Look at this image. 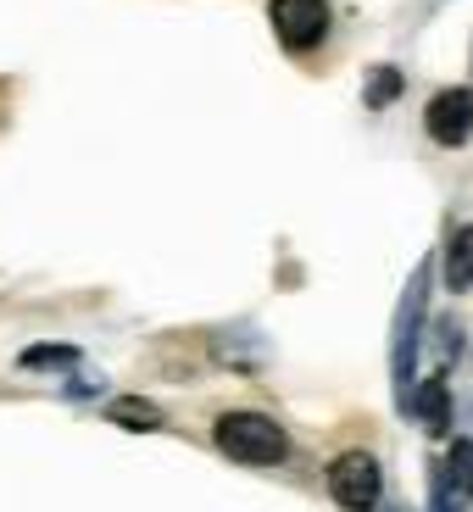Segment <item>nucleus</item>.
Instances as JSON below:
<instances>
[{"label":"nucleus","instance_id":"obj_1","mask_svg":"<svg viewBox=\"0 0 473 512\" xmlns=\"http://www.w3.org/2000/svg\"><path fill=\"white\" fill-rule=\"evenodd\" d=\"M212 435H218V446L229 451L234 462H245V468H273V462L290 457L284 429L273 418H262V412H223Z\"/></svg>","mask_w":473,"mask_h":512},{"label":"nucleus","instance_id":"obj_2","mask_svg":"<svg viewBox=\"0 0 473 512\" xmlns=\"http://www.w3.org/2000/svg\"><path fill=\"white\" fill-rule=\"evenodd\" d=\"M379 490H384V474L368 451H346V457L329 462V496L346 512H373L379 507Z\"/></svg>","mask_w":473,"mask_h":512},{"label":"nucleus","instance_id":"obj_3","mask_svg":"<svg viewBox=\"0 0 473 512\" xmlns=\"http://www.w3.org/2000/svg\"><path fill=\"white\" fill-rule=\"evenodd\" d=\"M268 17L284 51H312L329 34V0H273Z\"/></svg>","mask_w":473,"mask_h":512},{"label":"nucleus","instance_id":"obj_4","mask_svg":"<svg viewBox=\"0 0 473 512\" xmlns=\"http://www.w3.org/2000/svg\"><path fill=\"white\" fill-rule=\"evenodd\" d=\"M423 128L435 145H462L473 134V90H440L423 112Z\"/></svg>","mask_w":473,"mask_h":512},{"label":"nucleus","instance_id":"obj_5","mask_svg":"<svg viewBox=\"0 0 473 512\" xmlns=\"http://www.w3.org/2000/svg\"><path fill=\"white\" fill-rule=\"evenodd\" d=\"M418 312H423V273L412 279V290H407V301H401V340H396V379H401V390H407V362H412V340H418Z\"/></svg>","mask_w":473,"mask_h":512},{"label":"nucleus","instance_id":"obj_6","mask_svg":"<svg viewBox=\"0 0 473 512\" xmlns=\"http://www.w3.org/2000/svg\"><path fill=\"white\" fill-rule=\"evenodd\" d=\"M446 284L451 290H473V223L446 240Z\"/></svg>","mask_w":473,"mask_h":512},{"label":"nucleus","instance_id":"obj_7","mask_svg":"<svg viewBox=\"0 0 473 512\" xmlns=\"http://www.w3.org/2000/svg\"><path fill=\"white\" fill-rule=\"evenodd\" d=\"M446 485L457 490L462 501H473V440H457L446 457Z\"/></svg>","mask_w":473,"mask_h":512},{"label":"nucleus","instance_id":"obj_8","mask_svg":"<svg viewBox=\"0 0 473 512\" xmlns=\"http://www.w3.org/2000/svg\"><path fill=\"white\" fill-rule=\"evenodd\" d=\"M412 412H418V418L429 423V429H446V384L429 379V384L418 390V396H412Z\"/></svg>","mask_w":473,"mask_h":512},{"label":"nucleus","instance_id":"obj_9","mask_svg":"<svg viewBox=\"0 0 473 512\" xmlns=\"http://www.w3.org/2000/svg\"><path fill=\"white\" fill-rule=\"evenodd\" d=\"M112 418L123 423V429H156L162 412H156L151 401H112Z\"/></svg>","mask_w":473,"mask_h":512},{"label":"nucleus","instance_id":"obj_10","mask_svg":"<svg viewBox=\"0 0 473 512\" xmlns=\"http://www.w3.org/2000/svg\"><path fill=\"white\" fill-rule=\"evenodd\" d=\"M390 95H396V78L384 73V78H379V84H373V106H384V101H390Z\"/></svg>","mask_w":473,"mask_h":512},{"label":"nucleus","instance_id":"obj_11","mask_svg":"<svg viewBox=\"0 0 473 512\" xmlns=\"http://www.w3.org/2000/svg\"><path fill=\"white\" fill-rule=\"evenodd\" d=\"M373 512H407V507H373Z\"/></svg>","mask_w":473,"mask_h":512}]
</instances>
